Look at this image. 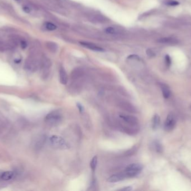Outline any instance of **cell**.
<instances>
[{
  "mask_svg": "<svg viewBox=\"0 0 191 191\" xmlns=\"http://www.w3.org/2000/svg\"><path fill=\"white\" fill-rule=\"evenodd\" d=\"M126 178H127V177L126 174V173L124 171L123 172L119 173L117 174L111 176V177L109 178L107 180L109 183H117V182L123 180Z\"/></svg>",
  "mask_w": 191,
  "mask_h": 191,
  "instance_id": "obj_7",
  "label": "cell"
},
{
  "mask_svg": "<svg viewBox=\"0 0 191 191\" xmlns=\"http://www.w3.org/2000/svg\"><path fill=\"white\" fill-rule=\"evenodd\" d=\"M38 61L32 57L30 56L26 59L24 64V68L29 72H35L38 68Z\"/></svg>",
  "mask_w": 191,
  "mask_h": 191,
  "instance_id": "obj_4",
  "label": "cell"
},
{
  "mask_svg": "<svg viewBox=\"0 0 191 191\" xmlns=\"http://www.w3.org/2000/svg\"><path fill=\"white\" fill-rule=\"evenodd\" d=\"M176 124V119L173 113H169L164 123V130L167 132H170L173 130Z\"/></svg>",
  "mask_w": 191,
  "mask_h": 191,
  "instance_id": "obj_5",
  "label": "cell"
},
{
  "mask_svg": "<svg viewBox=\"0 0 191 191\" xmlns=\"http://www.w3.org/2000/svg\"><path fill=\"white\" fill-rule=\"evenodd\" d=\"M143 166L139 163H132L129 165L125 169V172L127 177L134 178L137 177L142 171Z\"/></svg>",
  "mask_w": 191,
  "mask_h": 191,
  "instance_id": "obj_3",
  "label": "cell"
},
{
  "mask_svg": "<svg viewBox=\"0 0 191 191\" xmlns=\"http://www.w3.org/2000/svg\"><path fill=\"white\" fill-rule=\"evenodd\" d=\"M59 81L62 85H67L68 82L67 73L63 66H60L59 68Z\"/></svg>",
  "mask_w": 191,
  "mask_h": 191,
  "instance_id": "obj_9",
  "label": "cell"
},
{
  "mask_svg": "<svg viewBox=\"0 0 191 191\" xmlns=\"http://www.w3.org/2000/svg\"><path fill=\"white\" fill-rule=\"evenodd\" d=\"M165 62H166V63L168 66H169L170 65V63H171V60H170V57L168 55H166L165 56Z\"/></svg>",
  "mask_w": 191,
  "mask_h": 191,
  "instance_id": "obj_24",
  "label": "cell"
},
{
  "mask_svg": "<svg viewBox=\"0 0 191 191\" xmlns=\"http://www.w3.org/2000/svg\"><path fill=\"white\" fill-rule=\"evenodd\" d=\"M77 107L78 109L79 110V112L81 113H83L84 112V107L82 106V104L80 103H77Z\"/></svg>",
  "mask_w": 191,
  "mask_h": 191,
  "instance_id": "obj_20",
  "label": "cell"
},
{
  "mask_svg": "<svg viewBox=\"0 0 191 191\" xmlns=\"http://www.w3.org/2000/svg\"><path fill=\"white\" fill-rule=\"evenodd\" d=\"M80 44L82 45V46L90 49L92 51H96V52H103L104 49L95 44L91 43H88V42H80Z\"/></svg>",
  "mask_w": 191,
  "mask_h": 191,
  "instance_id": "obj_11",
  "label": "cell"
},
{
  "mask_svg": "<svg viewBox=\"0 0 191 191\" xmlns=\"http://www.w3.org/2000/svg\"><path fill=\"white\" fill-rule=\"evenodd\" d=\"M20 45H21V47L23 49H25V48L27 47V41H25V40L21 39V41H20Z\"/></svg>",
  "mask_w": 191,
  "mask_h": 191,
  "instance_id": "obj_21",
  "label": "cell"
},
{
  "mask_svg": "<svg viewBox=\"0 0 191 191\" xmlns=\"http://www.w3.org/2000/svg\"><path fill=\"white\" fill-rule=\"evenodd\" d=\"M119 107L123 110L130 113H134L137 112V109H135L134 106L132 104L126 101L120 102L119 104Z\"/></svg>",
  "mask_w": 191,
  "mask_h": 191,
  "instance_id": "obj_8",
  "label": "cell"
},
{
  "mask_svg": "<svg viewBox=\"0 0 191 191\" xmlns=\"http://www.w3.org/2000/svg\"><path fill=\"white\" fill-rule=\"evenodd\" d=\"M133 190V187L131 186H127V187H125L123 188L119 189L118 190L119 191H131Z\"/></svg>",
  "mask_w": 191,
  "mask_h": 191,
  "instance_id": "obj_22",
  "label": "cell"
},
{
  "mask_svg": "<svg viewBox=\"0 0 191 191\" xmlns=\"http://www.w3.org/2000/svg\"><path fill=\"white\" fill-rule=\"evenodd\" d=\"M46 141V137L45 135H40L38 137L34 142V148L36 150L41 149L44 145Z\"/></svg>",
  "mask_w": 191,
  "mask_h": 191,
  "instance_id": "obj_10",
  "label": "cell"
},
{
  "mask_svg": "<svg viewBox=\"0 0 191 191\" xmlns=\"http://www.w3.org/2000/svg\"><path fill=\"white\" fill-rule=\"evenodd\" d=\"M160 119L159 116L158 114H155L153 119V128L154 130H155L158 127L159 123H160Z\"/></svg>",
  "mask_w": 191,
  "mask_h": 191,
  "instance_id": "obj_14",
  "label": "cell"
},
{
  "mask_svg": "<svg viewBox=\"0 0 191 191\" xmlns=\"http://www.w3.org/2000/svg\"><path fill=\"white\" fill-rule=\"evenodd\" d=\"M45 27H46V29L50 31H53L54 30L56 29V27L55 25L54 24L49 22H47L45 24Z\"/></svg>",
  "mask_w": 191,
  "mask_h": 191,
  "instance_id": "obj_16",
  "label": "cell"
},
{
  "mask_svg": "<svg viewBox=\"0 0 191 191\" xmlns=\"http://www.w3.org/2000/svg\"><path fill=\"white\" fill-rule=\"evenodd\" d=\"M15 176V173L13 171H6L2 173L1 175V179L5 181H7L12 179Z\"/></svg>",
  "mask_w": 191,
  "mask_h": 191,
  "instance_id": "obj_12",
  "label": "cell"
},
{
  "mask_svg": "<svg viewBox=\"0 0 191 191\" xmlns=\"http://www.w3.org/2000/svg\"><path fill=\"white\" fill-rule=\"evenodd\" d=\"M23 10L25 13H27V14H29L31 12V9L27 6H24L23 7Z\"/></svg>",
  "mask_w": 191,
  "mask_h": 191,
  "instance_id": "obj_23",
  "label": "cell"
},
{
  "mask_svg": "<svg viewBox=\"0 0 191 191\" xmlns=\"http://www.w3.org/2000/svg\"><path fill=\"white\" fill-rule=\"evenodd\" d=\"M105 32L107 34H114L116 33V30H115V29L113 27H107L105 29Z\"/></svg>",
  "mask_w": 191,
  "mask_h": 191,
  "instance_id": "obj_17",
  "label": "cell"
},
{
  "mask_svg": "<svg viewBox=\"0 0 191 191\" xmlns=\"http://www.w3.org/2000/svg\"><path fill=\"white\" fill-rule=\"evenodd\" d=\"M45 121L48 124L56 126L59 125L62 120V114L59 110H55L48 113L45 117Z\"/></svg>",
  "mask_w": 191,
  "mask_h": 191,
  "instance_id": "obj_2",
  "label": "cell"
},
{
  "mask_svg": "<svg viewBox=\"0 0 191 191\" xmlns=\"http://www.w3.org/2000/svg\"><path fill=\"white\" fill-rule=\"evenodd\" d=\"M47 47L51 51H55L56 49V44H54V43H52V42H48L47 43Z\"/></svg>",
  "mask_w": 191,
  "mask_h": 191,
  "instance_id": "obj_18",
  "label": "cell"
},
{
  "mask_svg": "<svg viewBox=\"0 0 191 191\" xmlns=\"http://www.w3.org/2000/svg\"><path fill=\"white\" fill-rule=\"evenodd\" d=\"M160 86L162 91V94L164 98L165 99L168 98L170 96V90L169 87L166 85L164 83H160Z\"/></svg>",
  "mask_w": 191,
  "mask_h": 191,
  "instance_id": "obj_13",
  "label": "cell"
},
{
  "mask_svg": "<svg viewBox=\"0 0 191 191\" xmlns=\"http://www.w3.org/2000/svg\"><path fill=\"white\" fill-rule=\"evenodd\" d=\"M120 118L123 120L124 122L129 124L139 126V120L136 117L131 115H127L125 114H120L119 115Z\"/></svg>",
  "mask_w": 191,
  "mask_h": 191,
  "instance_id": "obj_6",
  "label": "cell"
},
{
  "mask_svg": "<svg viewBox=\"0 0 191 191\" xmlns=\"http://www.w3.org/2000/svg\"><path fill=\"white\" fill-rule=\"evenodd\" d=\"M166 4L167 5H170V6H177L179 5V2L177 1H174V0H169L167 2H166Z\"/></svg>",
  "mask_w": 191,
  "mask_h": 191,
  "instance_id": "obj_19",
  "label": "cell"
},
{
  "mask_svg": "<svg viewBox=\"0 0 191 191\" xmlns=\"http://www.w3.org/2000/svg\"><path fill=\"white\" fill-rule=\"evenodd\" d=\"M50 145L55 149L66 150L70 148L68 142L62 137L53 135L49 138Z\"/></svg>",
  "mask_w": 191,
  "mask_h": 191,
  "instance_id": "obj_1",
  "label": "cell"
},
{
  "mask_svg": "<svg viewBox=\"0 0 191 191\" xmlns=\"http://www.w3.org/2000/svg\"><path fill=\"white\" fill-rule=\"evenodd\" d=\"M97 163H98V159H97V156H95L91 160L90 162V167L91 170H92L93 173H94L95 172L97 165Z\"/></svg>",
  "mask_w": 191,
  "mask_h": 191,
  "instance_id": "obj_15",
  "label": "cell"
}]
</instances>
